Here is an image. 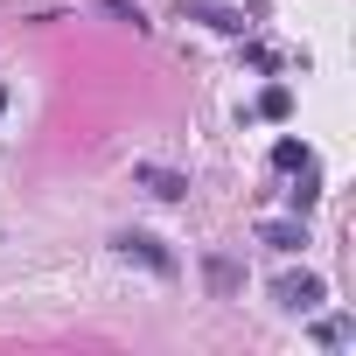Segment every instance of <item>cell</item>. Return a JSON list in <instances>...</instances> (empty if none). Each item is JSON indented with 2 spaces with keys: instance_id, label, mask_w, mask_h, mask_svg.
<instances>
[{
  "instance_id": "obj_1",
  "label": "cell",
  "mask_w": 356,
  "mask_h": 356,
  "mask_svg": "<svg viewBox=\"0 0 356 356\" xmlns=\"http://www.w3.org/2000/svg\"><path fill=\"white\" fill-rule=\"evenodd\" d=\"M112 245H119V259H140V266H147V273H161V280L175 273V252H168L161 238H147V231H119Z\"/></svg>"
},
{
  "instance_id": "obj_2",
  "label": "cell",
  "mask_w": 356,
  "mask_h": 356,
  "mask_svg": "<svg viewBox=\"0 0 356 356\" xmlns=\"http://www.w3.org/2000/svg\"><path fill=\"white\" fill-rule=\"evenodd\" d=\"M133 182H140L147 196H161V203H182V196H189V175H175V168H154V161H133Z\"/></svg>"
},
{
  "instance_id": "obj_3",
  "label": "cell",
  "mask_w": 356,
  "mask_h": 356,
  "mask_svg": "<svg viewBox=\"0 0 356 356\" xmlns=\"http://www.w3.org/2000/svg\"><path fill=\"white\" fill-rule=\"evenodd\" d=\"M273 293H280V307H293V314H314V307L328 300V286H321L314 273H286V280H280Z\"/></svg>"
},
{
  "instance_id": "obj_4",
  "label": "cell",
  "mask_w": 356,
  "mask_h": 356,
  "mask_svg": "<svg viewBox=\"0 0 356 356\" xmlns=\"http://www.w3.org/2000/svg\"><path fill=\"white\" fill-rule=\"evenodd\" d=\"M182 22H203V29H217V35H245V29H252L238 8H217V0H182Z\"/></svg>"
},
{
  "instance_id": "obj_5",
  "label": "cell",
  "mask_w": 356,
  "mask_h": 356,
  "mask_svg": "<svg viewBox=\"0 0 356 356\" xmlns=\"http://www.w3.org/2000/svg\"><path fill=\"white\" fill-rule=\"evenodd\" d=\"M259 238H266L273 252H300V245H307V224H300V217H280V224H266Z\"/></svg>"
},
{
  "instance_id": "obj_6",
  "label": "cell",
  "mask_w": 356,
  "mask_h": 356,
  "mask_svg": "<svg viewBox=\"0 0 356 356\" xmlns=\"http://www.w3.org/2000/svg\"><path fill=\"white\" fill-rule=\"evenodd\" d=\"M91 8H98V15H112V22H126L133 35H147V29H154V22H147V15L133 8V0H91Z\"/></svg>"
},
{
  "instance_id": "obj_7",
  "label": "cell",
  "mask_w": 356,
  "mask_h": 356,
  "mask_svg": "<svg viewBox=\"0 0 356 356\" xmlns=\"http://www.w3.org/2000/svg\"><path fill=\"white\" fill-rule=\"evenodd\" d=\"M203 273H210V286H217V293H238V286H245V273H238V259H210Z\"/></svg>"
},
{
  "instance_id": "obj_8",
  "label": "cell",
  "mask_w": 356,
  "mask_h": 356,
  "mask_svg": "<svg viewBox=\"0 0 356 356\" xmlns=\"http://www.w3.org/2000/svg\"><path fill=\"white\" fill-rule=\"evenodd\" d=\"M259 112H266V119H286V112H293V91H286V84H266Z\"/></svg>"
},
{
  "instance_id": "obj_9",
  "label": "cell",
  "mask_w": 356,
  "mask_h": 356,
  "mask_svg": "<svg viewBox=\"0 0 356 356\" xmlns=\"http://www.w3.org/2000/svg\"><path fill=\"white\" fill-rule=\"evenodd\" d=\"M273 168H280V175L307 168V147H300V140H280V147H273Z\"/></svg>"
},
{
  "instance_id": "obj_10",
  "label": "cell",
  "mask_w": 356,
  "mask_h": 356,
  "mask_svg": "<svg viewBox=\"0 0 356 356\" xmlns=\"http://www.w3.org/2000/svg\"><path fill=\"white\" fill-rule=\"evenodd\" d=\"M314 342H328V349H335V342H349V321H342V314H328V321H314Z\"/></svg>"
},
{
  "instance_id": "obj_11",
  "label": "cell",
  "mask_w": 356,
  "mask_h": 356,
  "mask_svg": "<svg viewBox=\"0 0 356 356\" xmlns=\"http://www.w3.org/2000/svg\"><path fill=\"white\" fill-rule=\"evenodd\" d=\"M0 112H8V84H0Z\"/></svg>"
}]
</instances>
